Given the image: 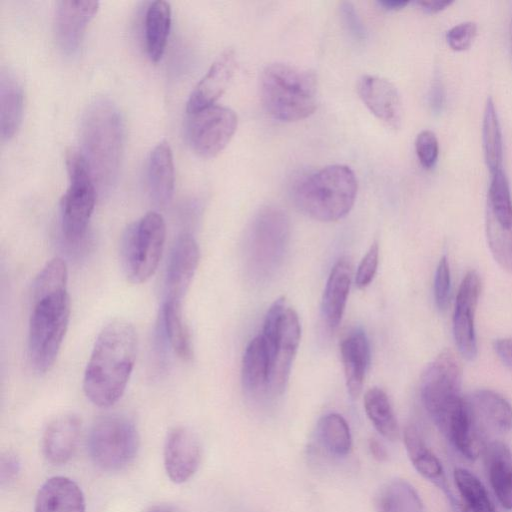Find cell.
Segmentation results:
<instances>
[{
	"mask_svg": "<svg viewBox=\"0 0 512 512\" xmlns=\"http://www.w3.org/2000/svg\"><path fill=\"white\" fill-rule=\"evenodd\" d=\"M483 153L490 173L502 169L503 143L497 110L491 97L487 98L482 122Z\"/></svg>",
	"mask_w": 512,
	"mask_h": 512,
	"instance_id": "obj_33",
	"label": "cell"
},
{
	"mask_svg": "<svg viewBox=\"0 0 512 512\" xmlns=\"http://www.w3.org/2000/svg\"><path fill=\"white\" fill-rule=\"evenodd\" d=\"M171 26V6L169 2H152L145 16V41L150 59L157 62L164 54Z\"/></svg>",
	"mask_w": 512,
	"mask_h": 512,
	"instance_id": "obj_30",
	"label": "cell"
},
{
	"mask_svg": "<svg viewBox=\"0 0 512 512\" xmlns=\"http://www.w3.org/2000/svg\"><path fill=\"white\" fill-rule=\"evenodd\" d=\"M139 436L134 423L119 414L95 421L88 436V450L93 462L102 470L118 471L135 457Z\"/></svg>",
	"mask_w": 512,
	"mask_h": 512,
	"instance_id": "obj_9",
	"label": "cell"
},
{
	"mask_svg": "<svg viewBox=\"0 0 512 512\" xmlns=\"http://www.w3.org/2000/svg\"><path fill=\"white\" fill-rule=\"evenodd\" d=\"M379 7L387 11H398L405 8L409 2L403 0H379L377 1Z\"/></svg>",
	"mask_w": 512,
	"mask_h": 512,
	"instance_id": "obj_47",
	"label": "cell"
},
{
	"mask_svg": "<svg viewBox=\"0 0 512 512\" xmlns=\"http://www.w3.org/2000/svg\"><path fill=\"white\" fill-rule=\"evenodd\" d=\"M317 439L322 448L334 457H345L351 450L352 438L349 425L337 413H329L319 420Z\"/></svg>",
	"mask_w": 512,
	"mask_h": 512,
	"instance_id": "obj_31",
	"label": "cell"
},
{
	"mask_svg": "<svg viewBox=\"0 0 512 512\" xmlns=\"http://www.w3.org/2000/svg\"><path fill=\"white\" fill-rule=\"evenodd\" d=\"M242 384L252 396L268 395L269 359L260 335L247 345L242 359Z\"/></svg>",
	"mask_w": 512,
	"mask_h": 512,
	"instance_id": "obj_28",
	"label": "cell"
},
{
	"mask_svg": "<svg viewBox=\"0 0 512 512\" xmlns=\"http://www.w3.org/2000/svg\"><path fill=\"white\" fill-rule=\"evenodd\" d=\"M123 139V121L116 105L107 98L95 99L87 107L82 119L80 152L96 189L101 193L115 184Z\"/></svg>",
	"mask_w": 512,
	"mask_h": 512,
	"instance_id": "obj_2",
	"label": "cell"
},
{
	"mask_svg": "<svg viewBox=\"0 0 512 512\" xmlns=\"http://www.w3.org/2000/svg\"><path fill=\"white\" fill-rule=\"evenodd\" d=\"M346 387L353 398L363 388L365 374L370 363V347L366 334L355 329L347 334L340 344Z\"/></svg>",
	"mask_w": 512,
	"mask_h": 512,
	"instance_id": "obj_23",
	"label": "cell"
},
{
	"mask_svg": "<svg viewBox=\"0 0 512 512\" xmlns=\"http://www.w3.org/2000/svg\"><path fill=\"white\" fill-rule=\"evenodd\" d=\"M378 512H423L422 502L414 488L404 480H393L381 491Z\"/></svg>",
	"mask_w": 512,
	"mask_h": 512,
	"instance_id": "obj_34",
	"label": "cell"
},
{
	"mask_svg": "<svg viewBox=\"0 0 512 512\" xmlns=\"http://www.w3.org/2000/svg\"><path fill=\"white\" fill-rule=\"evenodd\" d=\"M316 75L284 63L267 65L260 76V97L266 112L282 122L309 117L317 108Z\"/></svg>",
	"mask_w": 512,
	"mask_h": 512,
	"instance_id": "obj_3",
	"label": "cell"
},
{
	"mask_svg": "<svg viewBox=\"0 0 512 512\" xmlns=\"http://www.w3.org/2000/svg\"><path fill=\"white\" fill-rule=\"evenodd\" d=\"M20 471V461L12 452L2 454L0 460V481L1 485H9L13 482Z\"/></svg>",
	"mask_w": 512,
	"mask_h": 512,
	"instance_id": "obj_43",
	"label": "cell"
},
{
	"mask_svg": "<svg viewBox=\"0 0 512 512\" xmlns=\"http://www.w3.org/2000/svg\"><path fill=\"white\" fill-rule=\"evenodd\" d=\"M85 498L82 490L73 480L54 476L40 487L34 512H85Z\"/></svg>",
	"mask_w": 512,
	"mask_h": 512,
	"instance_id": "obj_22",
	"label": "cell"
},
{
	"mask_svg": "<svg viewBox=\"0 0 512 512\" xmlns=\"http://www.w3.org/2000/svg\"><path fill=\"white\" fill-rule=\"evenodd\" d=\"M200 260L197 241L188 233L175 241L165 275L166 298L182 302L187 293Z\"/></svg>",
	"mask_w": 512,
	"mask_h": 512,
	"instance_id": "obj_14",
	"label": "cell"
},
{
	"mask_svg": "<svg viewBox=\"0 0 512 512\" xmlns=\"http://www.w3.org/2000/svg\"><path fill=\"white\" fill-rule=\"evenodd\" d=\"M510 38H511V45H512V19L510 23Z\"/></svg>",
	"mask_w": 512,
	"mask_h": 512,
	"instance_id": "obj_49",
	"label": "cell"
},
{
	"mask_svg": "<svg viewBox=\"0 0 512 512\" xmlns=\"http://www.w3.org/2000/svg\"><path fill=\"white\" fill-rule=\"evenodd\" d=\"M415 150L422 167L432 169L439 155V143L435 133L431 130L421 131L415 140Z\"/></svg>",
	"mask_w": 512,
	"mask_h": 512,
	"instance_id": "obj_38",
	"label": "cell"
},
{
	"mask_svg": "<svg viewBox=\"0 0 512 512\" xmlns=\"http://www.w3.org/2000/svg\"><path fill=\"white\" fill-rule=\"evenodd\" d=\"M487 212L506 229H512V198L506 174L502 169L491 174Z\"/></svg>",
	"mask_w": 512,
	"mask_h": 512,
	"instance_id": "obj_36",
	"label": "cell"
},
{
	"mask_svg": "<svg viewBox=\"0 0 512 512\" xmlns=\"http://www.w3.org/2000/svg\"><path fill=\"white\" fill-rule=\"evenodd\" d=\"M476 35V23L468 21L449 29L446 33V41L452 50L460 52L470 48Z\"/></svg>",
	"mask_w": 512,
	"mask_h": 512,
	"instance_id": "obj_40",
	"label": "cell"
},
{
	"mask_svg": "<svg viewBox=\"0 0 512 512\" xmlns=\"http://www.w3.org/2000/svg\"><path fill=\"white\" fill-rule=\"evenodd\" d=\"M369 450L372 456L378 461H385L388 457L386 448L376 439L369 441Z\"/></svg>",
	"mask_w": 512,
	"mask_h": 512,
	"instance_id": "obj_46",
	"label": "cell"
},
{
	"mask_svg": "<svg viewBox=\"0 0 512 512\" xmlns=\"http://www.w3.org/2000/svg\"><path fill=\"white\" fill-rule=\"evenodd\" d=\"M147 176L151 199L158 206H166L173 197L175 183L173 153L167 141L152 150Z\"/></svg>",
	"mask_w": 512,
	"mask_h": 512,
	"instance_id": "obj_25",
	"label": "cell"
},
{
	"mask_svg": "<svg viewBox=\"0 0 512 512\" xmlns=\"http://www.w3.org/2000/svg\"><path fill=\"white\" fill-rule=\"evenodd\" d=\"M164 467L169 479L181 484L197 471L201 460V448L197 437L187 428L172 429L165 440Z\"/></svg>",
	"mask_w": 512,
	"mask_h": 512,
	"instance_id": "obj_15",
	"label": "cell"
},
{
	"mask_svg": "<svg viewBox=\"0 0 512 512\" xmlns=\"http://www.w3.org/2000/svg\"><path fill=\"white\" fill-rule=\"evenodd\" d=\"M451 293V277L447 258L443 256L437 266L434 279V297L437 307L445 310L449 304Z\"/></svg>",
	"mask_w": 512,
	"mask_h": 512,
	"instance_id": "obj_39",
	"label": "cell"
},
{
	"mask_svg": "<svg viewBox=\"0 0 512 512\" xmlns=\"http://www.w3.org/2000/svg\"><path fill=\"white\" fill-rule=\"evenodd\" d=\"M453 1L450 0H419L416 4L426 13L435 14L447 7H449Z\"/></svg>",
	"mask_w": 512,
	"mask_h": 512,
	"instance_id": "obj_45",
	"label": "cell"
},
{
	"mask_svg": "<svg viewBox=\"0 0 512 512\" xmlns=\"http://www.w3.org/2000/svg\"><path fill=\"white\" fill-rule=\"evenodd\" d=\"M99 9L95 0H61L56 4L54 16L55 38L59 48L67 55L75 54L88 23Z\"/></svg>",
	"mask_w": 512,
	"mask_h": 512,
	"instance_id": "obj_13",
	"label": "cell"
},
{
	"mask_svg": "<svg viewBox=\"0 0 512 512\" xmlns=\"http://www.w3.org/2000/svg\"><path fill=\"white\" fill-rule=\"evenodd\" d=\"M378 258L379 247L375 242L370 246L369 250L366 252L358 266L355 276V283L359 289L367 287L373 280L377 271Z\"/></svg>",
	"mask_w": 512,
	"mask_h": 512,
	"instance_id": "obj_41",
	"label": "cell"
},
{
	"mask_svg": "<svg viewBox=\"0 0 512 512\" xmlns=\"http://www.w3.org/2000/svg\"><path fill=\"white\" fill-rule=\"evenodd\" d=\"M467 400L484 435L487 431L507 433L512 429V406L500 394L482 389L472 393Z\"/></svg>",
	"mask_w": 512,
	"mask_h": 512,
	"instance_id": "obj_21",
	"label": "cell"
},
{
	"mask_svg": "<svg viewBox=\"0 0 512 512\" xmlns=\"http://www.w3.org/2000/svg\"><path fill=\"white\" fill-rule=\"evenodd\" d=\"M300 337L301 326L298 314L293 308L287 307L282 319L277 349L269 369L268 395L277 396L283 393Z\"/></svg>",
	"mask_w": 512,
	"mask_h": 512,
	"instance_id": "obj_17",
	"label": "cell"
},
{
	"mask_svg": "<svg viewBox=\"0 0 512 512\" xmlns=\"http://www.w3.org/2000/svg\"><path fill=\"white\" fill-rule=\"evenodd\" d=\"M358 183L353 170L342 164L326 166L303 177L294 188L297 207L309 217L332 222L352 209Z\"/></svg>",
	"mask_w": 512,
	"mask_h": 512,
	"instance_id": "obj_4",
	"label": "cell"
},
{
	"mask_svg": "<svg viewBox=\"0 0 512 512\" xmlns=\"http://www.w3.org/2000/svg\"><path fill=\"white\" fill-rule=\"evenodd\" d=\"M339 14L343 26L354 39L364 40L366 38L365 26L351 2H341Z\"/></svg>",
	"mask_w": 512,
	"mask_h": 512,
	"instance_id": "obj_42",
	"label": "cell"
},
{
	"mask_svg": "<svg viewBox=\"0 0 512 512\" xmlns=\"http://www.w3.org/2000/svg\"><path fill=\"white\" fill-rule=\"evenodd\" d=\"M137 349V333L130 322L115 319L101 329L83 377L84 393L94 405L111 407L122 397L135 365Z\"/></svg>",
	"mask_w": 512,
	"mask_h": 512,
	"instance_id": "obj_1",
	"label": "cell"
},
{
	"mask_svg": "<svg viewBox=\"0 0 512 512\" xmlns=\"http://www.w3.org/2000/svg\"><path fill=\"white\" fill-rule=\"evenodd\" d=\"M357 93L379 120L392 129H399L403 119V106L400 94L389 80L363 75L357 82Z\"/></svg>",
	"mask_w": 512,
	"mask_h": 512,
	"instance_id": "obj_16",
	"label": "cell"
},
{
	"mask_svg": "<svg viewBox=\"0 0 512 512\" xmlns=\"http://www.w3.org/2000/svg\"><path fill=\"white\" fill-rule=\"evenodd\" d=\"M352 281V263L341 257L333 265L322 298V317L326 326L335 330L343 317Z\"/></svg>",
	"mask_w": 512,
	"mask_h": 512,
	"instance_id": "obj_19",
	"label": "cell"
},
{
	"mask_svg": "<svg viewBox=\"0 0 512 512\" xmlns=\"http://www.w3.org/2000/svg\"><path fill=\"white\" fill-rule=\"evenodd\" d=\"M365 412L376 430L386 439H397L398 423L387 394L378 387L370 388L364 396Z\"/></svg>",
	"mask_w": 512,
	"mask_h": 512,
	"instance_id": "obj_32",
	"label": "cell"
},
{
	"mask_svg": "<svg viewBox=\"0 0 512 512\" xmlns=\"http://www.w3.org/2000/svg\"><path fill=\"white\" fill-rule=\"evenodd\" d=\"M454 480L461 497L462 512H494L485 486L473 473L457 468Z\"/></svg>",
	"mask_w": 512,
	"mask_h": 512,
	"instance_id": "obj_35",
	"label": "cell"
},
{
	"mask_svg": "<svg viewBox=\"0 0 512 512\" xmlns=\"http://www.w3.org/2000/svg\"><path fill=\"white\" fill-rule=\"evenodd\" d=\"M81 421L74 414H64L53 419L42 438L45 458L52 464H64L73 455L78 443Z\"/></svg>",
	"mask_w": 512,
	"mask_h": 512,
	"instance_id": "obj_20",
	"label": "cell"
},
{
	"mask_svg": "<svg viewBox=\"0 0 512 512\" xmlns=\"http://www.w3.org/2000/svg\"><path fill=\"white\" fill-rule=\"evenodd\" d=\"M24 93L17 75L9 68L0 72V133L2 140L12 138L23 116Z\"/></svg>",
	"mask_w": 512,
	"mask_h": 512,
	"instance_id": "obj_27",
	"label": "cell"
},
{
	"mask_svg": "<svg viewBox=\"0 0 512 512\" xmlns=\"http://www.w3.org/2000/svg\"><path fill=\"white\" fill-rule=\"evenodd\" d=\"M487 237L489 247L497 262L512 272V229L500 226L487 212Z\"/></svg>",
	"mask_w": 512,
	"mask_h": 512,
	"instance_id": "obj_37",
	"label": "cell"
},
{
	"mask_svg": "<svg viewBox=\"0 0 512 512\" xmlns=\"http://www.w3.org/2000/svg\"><path fill=\"white\" fill-rule=\"evenodd\" d=\"M461 379L460 362L450 350L441 352L423 375L422 402L438 429L463 398Z\"/></svg>",
	"mask_w": 512,
	"mask_h": 512,
	"instance_id": "obj_10",
	"label": "cell"
},
{
	"mask_svg": "<svg viewBox=\"0 0 512 512\" xmlns=\"http://www.w3.org/2000/svg\"><path fill=\"white\" fill-rule=\"evenodd\" d=\"M485 464L491 487L500 504L512 509V453L501 441L485 447Z\"/></svg>",
	"mask_w": 512,
	"mask_h": 512,
	"instance_id": "obj_26",
	"label": "cell"
},
{
	"mask_svg": "<svg viewBox=\"0 0 512 512\" xmlns=\"http://www.w3.org/2000/svg\"><path fill=\"white\" fill-rule=\"evenodd\" d=\"M166 239L163 217L150 211L125 230L120 246L121 266L133 284L146 282L156 271Z\"/></svg>",
	"mask_w": 512,
	"mask_h": 512,
	"instance_id": "obj_6",
	"label": "cell"
},
{
	"mask_svg": "<svg viewBox=\"0 0 512 512\" xmlns=\"http://www.w3.org/2000/svg\"><path fill=\"white\" fill-rule=\"evenodd\" d=\"M404 443L414 468L427 480L431 481L446 495L451 505L455 504L454 497L447 484L444 469L437 456L427 446L420 431L415 425H408L404 431Z\"/></svg>",
	"mask_w": 512,
	"mask_h": 512,
	"instance_id": "obj_24",
	"label": "cell"
},
{
	"mask_svg": "<svg viewBox=\"0 0 512 512\" xmlns=\"http://www.w3.org/2000/svg\"><path fill=\"white\" fill-rule=\"evenodd\" d=\"M70 184L61 202V229L70 243L79 242L85 235L96 202V187L80 150L66 154Z\"/></svg>",
	"mask_w": 512,
	"mask_h": 512,
	"instance_id": "obj_8",
	"label": "cell"
},
{
	"mask_svg": "<svg viewBox=\"0 0 512 512\" xmlns=\"http://www.w3.org/2000/svg\"><path fill=\"white\" fill-rule=\"evenodd\" d=\"M149 512H172V511L166 507H156V508H153L152 510H150Z\"/></svg>",
	"mask_w": 512,
	"mask_h": 512,
	"instance_id": "obj_48",
	"label": "cell"
},
{
	"mask_svg": "<svg viewBox=\"0 0 512 512\" xmlns=\"http://www.w3.org/2000/svg\"><path fill=\"white\" fill-rule=\"evenodd\" d=\"M162 327L174 353L183 361L193 357V343L182 313V302L165 299L161 310Z\"/></svg>",
	"mask_w": 512,
	"mask_h": 512,
	"instance_id": "obj_29",
	"label": "cell"
},
{
	"mask_svg": "<svg viewBox=\"0 0 512 512\" xmlns=\"http://www.w3.org/2000/svg\"><path fill=\"white\" fill-rule=\"evenodd\" d=\"M480 279L471 270L463 278L453 314V335L460 354L467 360L477 355L474 316L480 295Z\"/></svg>",
	"mask_w": 512,
	"mask_h": 512,
	"instance_id": "obj_12",
	"label": "cell"
},
{
	"mask_svg": "<svg viewBox=\"0 0 512 512\" xmlns=\"http://www.w3.org/2000/svg\"><path fill=\"white\" fill-rule=\"evenodd\" d=\"M28 329V357L39 374L54 365L65 338L71 313L67 288L32 296Z\"/></svg>",
	"mask_w": 512,
	"mask_h": 512,
	"instance_id": "obj_5",
	"label": "cell"
},
{
	"mask_svg": "<svg viewBox=\"0 0 512 512\" xmlns=\"http://www.w3.org/2000/svg\"><path fill=\"white\" fill-rule=\"evenodd\" d=\"M188 114V141L195 153L204 158L219 154L237 129V115L228 107L211 105Z\"/></svg>",
	"mask_w": 512,
	"mask_h": 512,
	"instance_id": "obj_11",
	"label": "cell"
},
{
	"mask_svg": "<svg viewBox=\"0 0 512 512\" xmlns=\"http://www.w3.org/2000/svg\"><path fill=\"white\" fill-rule=\"evenodd\" d=\"M236 68L237 59L234 50L226 49L194 87L186 104L187 112L192 113L214 105L228 88Z\"/></svg>",
	"mask_w": 512,
	"mask_h": 512,
	"instance_id": "obj_18",
	"label": "cell"
},
{
	"mask_svg": "<svg viewBox=\"0 0 512 512\" xmlns=\"http://www.w3.org/2000/svg\"><path fill=\"white\" fill-rule=\"evenodd\" d=\"M494 349L501 361L512 369V338L496 340Z\"/></svg>",
	"mask_w": 512,
	"mask_h": 512,
	"instance_id": "obj_44",
	"label": "cell"
},
{
	"mask_svg": "<svg viewBox=\"0 0 512 512\" xmlns=\"http://www.w3.org/2000/svg\"><path fill=\"white\" fill-rule=\"evenodd\" d=\"M290 235L285 211L275 206L261 209L248 230V269L251 277L265 280L278 269Z\"/></svg>",
	"mask_w": 512,
	"mask_h": 512,
	"instance_id": "obj_7",
	"label": "cell"
}]
</instances>
